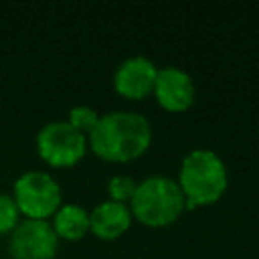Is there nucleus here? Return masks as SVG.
<instances>
[{
	"instance_id": "1",
	"label": "nucleus",
	"mask_w": 259,
	"mask_h": 259,
	"mask_svg": "<svg viewBox=\"0 0 259 259\" xmlns=\"http://www.w3.org/2000/svg\"><path fill=\"white\" fill-rule=\"evenodd\" d=\"M87 142L89 150L103 162H132L148 152L152 125L148 117L138 111L115 109L101 113Z\"/></svg>"
},
{
	"instance_id": "2",
	"label": "nucleus",
	"mask_w": 259,
	"mask_h": 259,
	"mask_svg": "<svg viewBox=\"0 0 259 259\" xmlns=\"http://www.w3.org/2000/svg\"><path fill=\"white\" fill-rule=\"evenodd\" d=\"M176 182L184 194L186 210H192L217 202L229 186V174L219 154L196 148L182 158Z\"/></svg>"
},
{
	"instance_id": "3",
	"label": "nucleus",
	"mask_w": 259,
	"mask_h": 259,
	"mask_svg": "<svg viewBox=\"0 0 259 259\" xmlns=\"http://www.w3.org/2000/svg\"><path fill=\"white\" fill-rule=\"evenodd\" d=\"M130 210L142 225L158 229L178 221L186 210V200L176 178L152 174L138 182L130 200Z\"/></svg>"
},
{
	"instance_id": "4",
	"label": "nucleus",
	"mask_w": 259,
	"mask_h": 259,
	"mask_svg": "<svg viewBox=\"0 0 259 259\" xmlns=\"http://www.w3.org/2000/svg\"><path fill=\"white\" fill-rule=\"evenodd\" d=\"M12 198L22 219L51 221L63 204V190L53 174L45 170H26L14 180Z\"/></svg>"
},
{
	"instance_id": "5",
	"label": "nucleus",
	"mask_w": 259,
	"mask_h": 259,
	"mask_svg": "<svg viewBox=\"0 0 259 259\" xmlns=\"http://www.w3.org/2000/svg\"><path fill=\"white\" fill-rule=\"evenodd\" d=\"M36 154L51 168L77 166L89 152L87 136L77 132L67 119H53L36 134Z\"/></svg>"
},
{
	"instance_id": "6",
	"label": "nucleus",
	"mask_w": 259,
	"mask_h": 259,
	"mask_svg": "<svg viewBox=\"0 0 259 259\" xmlns=\"http://www.w3.org/2000/svg\"><path fill=\"white\" fill-rule=\"evenodd\" d=\"M59 241L51 221L22 219L8 235V255L10 259H55Z\"/></svg>"
},
{
	"instance_id": "7",
	"label": "nucleus",
	"mask_w": 259,
	"mask_h": 259,
	"mask_svg": "<svg viewBox=\"0 0 259 259\" xmlns=\"http://www.w3.org/2000/svg\"><path fill=\"white\" fill-rule=\"evenodd\" d=\"M156 63L144 55H134L123 59L113 71V89L117 95L130 101L146 99L154 93L156 77H158Z\"/></svg>"
},
{
	"instance_id": "8",
	"label": "nucleus",
	"mask_w": 259,
	"mask_h": 259,
	"mask_svg": "<svg viewBox=\"0 0 259 259\" xmlns=\"http://www.w3.org/2000/svg\"><path fill=\"white\" fill-rule=\"evenodd\" d=\"M156 103L172 113H182L192 107L196 97V87L192 77L180 67H162L158 69L156 85H154Z\"/></svg>"
},
{
	"instance_id": "9",
	"label": "nucleus",
	"mask_w": 259,
	"mask_h": 259,
	"mask_svg": "<svg viewBox=\"0 0 259 259\" xmlns=\"http://www.w3.org/2000/svg\"><path fill=\"white\" fill-rule=\"evenodd\" d=\"M134 223V214L130 204L115 202V200H101L89 210V233L97 239L113 241L130 231Z\"/></svg>"
},
{
	"instance_id": "10",
	"label": "nucleus",
	"mask_w": 259,
	"mask_h": 259,
	"mask_svg": "<svg viewBox=\"0 0 259 259\" xmlns=\"http://www.w3.org/2000/svg\"><path fill=\"white\" fill-rule=\"evenodd\" d=\"M51 225L59 239L79 241L89 233V210L77 202H63L53 214Z\"/></svg>"
},
{
	"instance_id": "11",
	"label": "nucleus",
	"mask_w": 259,
	"mask_h": 259,
	"mask_svg": "<svg viewBox=\"0 0 259 259\" xmlns=\"http://www.w3.org/2000/svg\"><path fill=\"white\" fill-rule=\"evenodd\" d=\"M136 186H138V182L132 176H127V174H115L105 184L107 198L109 200H115V202L130 204V200H132V196L136 192Z\"/></svg>"
},
{
	"instance_id": "12",
	"label": "nucleus",
	"mask_w": 259,
	"mask_h": 259,
	"mask_svg": "<svg viewBox=\"0 0 259 259\" xmlns=\"http://www.w3.org/2000/svg\"><path fill=\"white\" fill-rule=\"evenodd\" d=\"M99 117H101V113H99L95 107H91V105H75V107L69 109L67 121H69L77 132L89 136V134L93 132V127L97 125Z\"/></svg>"
},
{
	"instance_id": "13",
	"label": "nucleus",
	"mask_w": 259,
	"mask_h": 259,
	"mask_svg": "<svg viewBox=\"0 0 259 259\" xmlns=\"http://www.w3.org/2000/svg\"><path fill=\"white\" fill-rule=\"evenodd\" d=\"M22 221V214L12 194L0 192V235H10Z\"/></svg>"
}]
</instances>
